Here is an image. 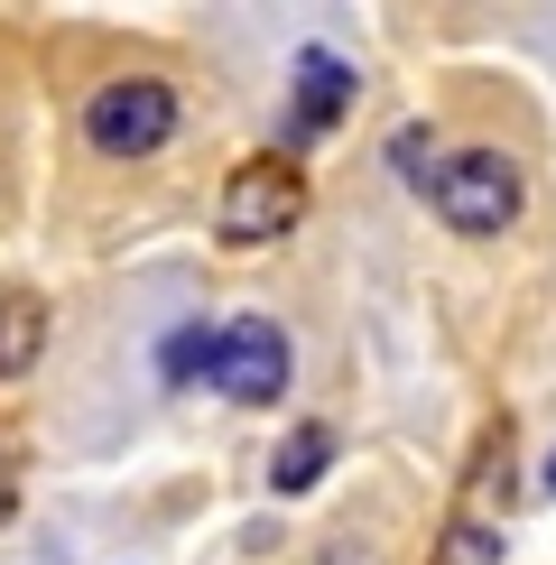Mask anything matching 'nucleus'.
I'll use <instances>...</instances> for the list:
<instances>
[{"label":"nucleus","instance_id":"0eeeda50","mask_svg":"<svg viewBox=\"0 0 556 565\" xmlns=\"http://www.w3.org/2000/svg\"><path fill=\"white\" fill-rule=\"evenodd\" d=\"M38 343H46L38 297H0V381H10V371H29V362H38Z\"/></svg>","mask_w":556,"mask_h":565},{"label":"nucleus","instance_id":"f03ea898","mask_svg":"<svg viewBox=\"0 0 556 565\" xmlns=\"http://www.w3.org/2000/svg\"><path fill=\"white\" fill-rule=\"evenodd\" d=\"M297 214H307V177L288 158H242L232 168V185H223V242L232 250H260L278 232H297Z\"/></svg>","mask_w":556,"mask_h":565},{"label":"nucleus","instance_id":"6e6552de","mask_svg":"<svg viewBox=\"0 0 556 565\" xmlns=\"http://www.w3.org/2000/svg\"><path fill=\"white\" fill-rule=\"evenodd\" d=\"M158 371H168V381H195V371H214V334H204V324H177L168 352H158Z\"/></svg>","mask_w":556,"mask_h":565},{"label":"nucleus","instance_id":"7ed1b4c3","mask_svg":"<svg viewBox=\"0 0 556 565\" xmlns=\"http://www.w3.org/2000/svg\"><path fill=\"white\" fill-rule=\"evenodd\" d=\"M168 130H177V93L158 75H121L84 103V139L103 158H149V149H168Z\"/></svg>","mask_w":556,"mask_h":565},{"label":"nucleus","instance_id":"39448f33","mask_svg":"<svg viewBox=\"0 0 556 565\" xmlns=\"http://www.w3.org/2000/svg\"><path fill=\"white\" fill-rule=\"evenodd\" d=\"M343 103H353V65L324 56V46H307V56H297V121H288V130H297V139H316Z\"/></svg>","mask_w":556,"mask_h":565},{"label":"nucleus","instance_id":"1a4fd4ad","mask_svg":"<svg viewBox=\"0 0 556 565\" xmlns=\"http://www.w3.org/2000/svg\"><path fill=\"white\" fill-rule=\"evenodd\" d=\"M436 565H501V537L463 520V529H446V547H436Z\"/></svg>","mask_w":556,"mask_h":565},{"label":"nucleus","instance_id":"9d476101","mask_svg":"<svg viewBox=\"0 0 556 565\" xmlns=\"http://www.w3.org/2000/svg\"><path fill=\"white\" fill-rule=\"evenodd\" d=\"M0 520H10V482H0Z\"/></svg>","mask_w":556,"mask_h":565},{"label":"nucleus","instance_id":"f8f14e48","mask_svg":"<svg viewBox=\"0 0 556 565\" xmlns=\"http://www.w3.org/2000/svg\"><path fill=\"white\" fill-rule=\"evenodd\" d=\"M0 482H10V473H0Z\"/></svg>","mask_w":556,"mask_h":565},{"label":"nucleus","instance_id":"9b49d317","mask_svg":"<svg viewBox=\"0 0 556 565\" xmlns=\"http://www.w3.org/2000/svg\"><path fill=\"white\" fill-rule=\"evenodd\" d=\"M547 491H556V455H547Z\"/></svg>","mask_w":556,"mask_h":565},{"label":"nucleus","instance_id":"f257e3e1","mask_svg":"<svg viewBox=\"0 0 556 565\" xmlns=\"http://www.w3.org/2000/svg\"><path fill=\"white\" fill-rule=\"evenodd\" d=\"M427 195H436V214H446L463 242H492V232L520 223L528 185H520V168H510L501 149H455L446 168H427Z\"/></svg>","mask_w":556,"mask_h":565},{"label":"nucleus","instance_id":"423d86ee","mask_svg":"<svg viewBox=\"0 0 556 565\" xmlns=\"http://www.w3.org/2000/svg\"><path fill=\"white\" fill-rule=\"evenodd\" d=\"M324 463H334V436H324V427H297V436L269 455V482H278V491H307V482H324Z\"/></svg>","mask_w":556,"mask_h":565},{"label":"nucleus","instance_id":"20e7f679","mask_svg":"<svg viewBox=\"0 0 556 565\" xmlns=\"http://www.w3.org/2000/svg\"><path fill=\"white\" fill-rule=\"evenodd\" d=\"M223 398H242V408H269L278 390H288V334H278L269 316H232L214 334V371H204Z\"/></svg>","mask_w":556,"mask_h":565}]
</instances>
